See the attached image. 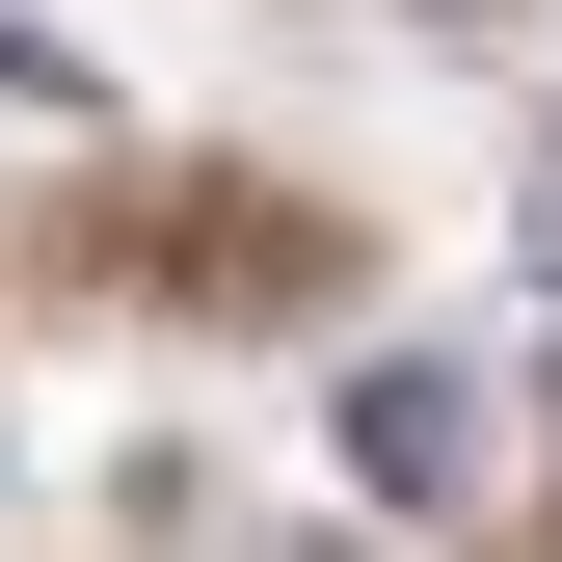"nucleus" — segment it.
Listing matches in <instances>:
<instances>
[{
    "instance_id": "f257e3e1",
    "label": "nucleus",
    "mask_w": 562,
    "mask_h": 562,
    "mask_svg": "<svg viewBox=\"0 0 562 562\" xmlns=\"http://www.w3.org/2000/svg\"><path fill=\"white\" fill-rule=\"evenodd\" d=\"M348 482H402V509H429V482H482V402L429 375V348H375V375H348Z\"/></svg>"
},
{
    "instance_id": "f03ea898",
    "label": "nucleus",
    "mask_w": 562,
    "mask_h": 562,
    "mask_svg": "<svg viewBox=\"0 0 562 562\" xmlns=\"http://www.w3.org/2000/svg\"><path fill=\"white\" fill-rule=\"evenodd\" d=\"M0 108H81V54H54V27H0Z\"/></svg>"
},
{
    "instance_id": "7ed1b4c3",
    "label": "nucleus",
    "mask_w": 562,
    "mask_h": 562,
    "mask_svg": "<svg viewBox=\"0 0 562 562\" xmlns=\"http://www.w3.org/2000/svg\"><path fill=\"white\" fill-rule=\"evenodd\" d=\"M536 295H562V215H536Z\"/></svg>"
}]
</instances>
